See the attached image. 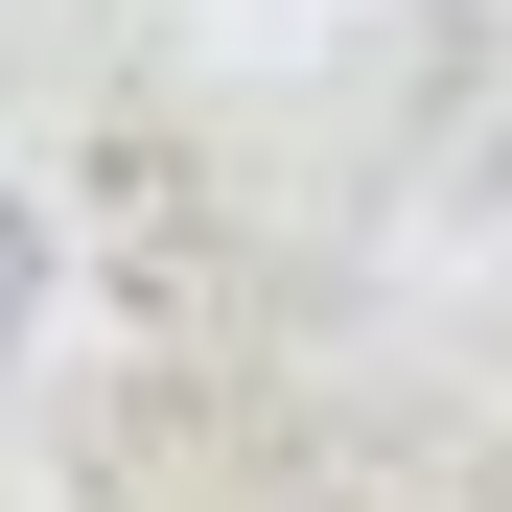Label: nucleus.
<instances>
[{"mask_svg": "<svg viewBox=\"0 0 512 512\" xmlns=\"http://www.w3.org/2000/svg\"><path fill=\"white\" fill-rule=\"evenodd\" d=\"M0 326H24V210H0Z\"/></svg>", "mask_w": 512, "mask_h": 512, "instance_id": "obj_1", "label": "nucleus"}]
</instances>
